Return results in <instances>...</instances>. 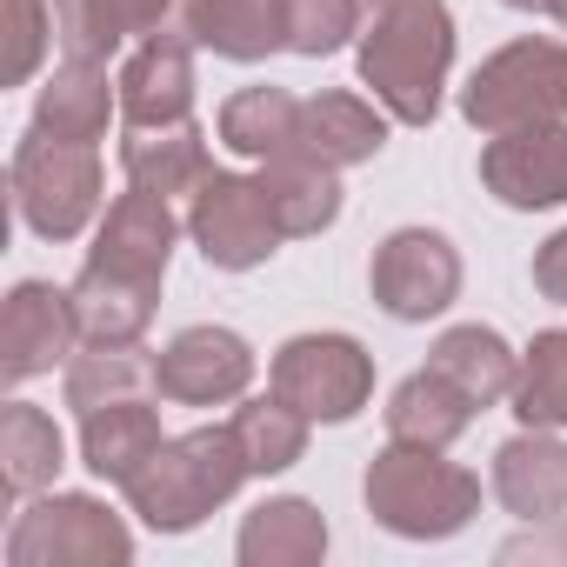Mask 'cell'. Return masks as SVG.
Here are the masks:
<instances>
[{"instance_id": "cell-1", "label": "cell", "mask_w": 567, "mask_h": 567, "mask_svg": "<svg viewBox=\"0 0 567 567\" xmlns=\"http://www.w3.org/2000/svg\"><path fill=\"white\" fill-rule=\"evenodd\" d=\"M361 81L374 87V101L408 121L427 127L441 114V87L454 68V14L447 0H361Z\"/></svg>"}, {"instance_id": "cell-2", "label": "cell", "mask_w": 567, "mask_h": 567, "mask_svg": "<svg viewBox=\"0 0 567 567\" xmlns=\"http://www.w3.org/2000/svg\"><path fill=\"white\" fill-rule=\"evenodd\" d=\"M247 474H254V467H247L234 427H194V434L161 441V454L127 481V507H134L154 534H187V527H200L214 507H227Z\"/></svg>"}, {"instance_id": "cell-3", "label": "cell", "mask_w": 567, "mask_h": 567, "mask_svg": "<svg viewBox=\"0 0 567 567\" xmlns=\"http://www.w3.org/2000/svg\"><path fill=\"white\" fill-rule=\"evenodd\" d=\"M368 514L401 534V540H447L481 514V481L454 461H441V447H414L394 441L368 461Z\"/></svg>"}, {"instance_id": "cell-4", "label": "cell", "mask_w": 567, "mask_h": 567, "mask_svg": "<svg viewBox=\"0 0 567 567\" xmlns=\"http://www.w3.org/2000/svg\"><path fill=\"white\" fill-rule=\"evenodd\" d=\"M461 114L481 134L567 121V48L560 41H514V48H501L461 87Z\"/></svg>"}, {"instance_id": "cell-5", "label": "cell", "mask_w": 567, "mask_h": 567, "mask_svg": "<svg viewBox=\"0 0 567 567\" xmlns=\"http://www.w3.org/2000/svg\"><path fill=\"white\" fill-rule=\"evenodd\" d=\"M14 207L41 240H74L101 214V154L87 141L34 134L14 147Z\"/></svg>"}, {"instance_id": "cell-6", "label": "cell", "mask_w": 567, "mask_h": 567, "mask_svg": "<svg viewBox=\"0 0 567 567\" xmlns=\"http://www.w3.org/2000/svg\"><path fill=\"white\" fill-rule=\"evenodd\" d=\"M8 560L14 567H127L134 534L94 494H48L14 520Z\"/></svg>"}, {"instance_id": "cell-7", "label": "cell", "mask_w": 567, "mask_h": 567, "mask_svg": "<svg viewBox=\"0 0 567 567\" xmlns=\"http://www.w3.org/2000/svg\"><path fill=\"white\" fill-rule=\"evenodd\" d=\"M274 394L308 421H354L374 394V354L354 334H295L274 354Z\"/></svg>"}, {"instance_id": "cell-8", "label": "cell", "mask_w": 567, "mask_h": 567, "mask_svg": "<svg viewBox=\"0 0 567 567\" xmlns=\"http://www.w3.org/2000/svg\"><path fill=\"white\" fill-rule=\"evenodd\" d=\"M187 234L194 247L207 254V267H227V274H247L260 267L280 240V220H274V200L260 181L247 174H207L187 200Z\"/></svg>"}, {"instance_id": "cell-9", "label": "cell", "mask_w": 567, "mask_h": 567, "mask_svg": "<svg viewBox=\"0 0 567 567\" xmlns=\"http://www.w3.org/2000/svg\"><path fill=\"white\" fill-rule=\"evenodd\" d=\"M368 288L374 301L394 315V321H434L441 308H454L461 295V254L447 234L434 227H401L374 247V267H368Z\"/></svg>"}, {"instance_id": "cell-10", "label": "cell", "mask_w": 567, "mask_h": 567, "mask_svg": "<svg viewBox=\"0 0 567 567\" xmlns=\"http://www.w3.org/2000/svg\"><path fill=\"white\" fill-rule=\"evenodd\" d=\"M81 315H74V288H54V280H21L8 295V315H0V374L14 388L34 374H54L61 361H74L81 348Z\"/></svg>"}, {"instance_id": "cell-11", "label": "cell", "mask_w": 567, "mask_h": 567, "mask_svg": "<svg viewBox=\"0 0 567 567\" xmlns=\"http://www.w3.org/2000/svg\"><path fill=\"white\" fill-rule=\"evenodd\" d=\"M254 381V348L234 328H181L161 361H154V388L181 408H220L240 401Z\"/></svg>"}, {"instance_id": "cell-12", "label": "cell", "mask_w": 567, "mask_h": 567, "mask_svg": "<svg viewBox=\"0 0 567 567\" xmlns=\"http://www.w3.org/2000/svg\"><path fill=\"white\" fill-rule=\"evenodd\" d=\"M174 207L147 187H127L107 214H101V234H94V254L87 267L114 274V280H134V288H161L167 280V260H174Z\"/></svg>"}, {"instance_id": "cell-13", "label": "cell", "mask_w": 567, "mask_h": 567, "mask_svg": "<svg viewBox=\"0 0 567 567\" xmlns=\"http://www.w3.org/2000/svg\"><path fill=\"white\" fill-rule=\"evenodd\" d=\"M481 181L494 200L534 214V207H560L567 200V121H540V127H514L494 134L481 147Z\"/></svg>"}, {"instance_id": "cell-14", "label": "cell", "mask_w": 567, "mask_h": 567, "mask_svg": "<svg viewBox=\"0 0 567 567\" xmlns=\"http://www.w3.org/2000/svg\"><path fill=\"white\" fill-rule=\"evenodd\" d=\"M494 494L514 520H560L567 514V441L554 427H527L494 454Z\"/></svg>"}, {"instance_id": "cell-15", "label": "cell", "mask_w": 567, "mask_h": 567, "mask_svg": "<svg viewBox=\"0 0 567 567\" xmlns=\"http://www.w3.org/2000/svg\"><path fill=\"white\" fill-rule=\"evenodd\" d=\"M121 167H127V187H147L161 200L174 194H194L214 167H207V134L187 121H154V127H127L121 141Z\"/></svg>"}, {"instance_id": "cell-16", "label": "cell", "mask_w": 567, "mask_h": 567, "mask_svg": "<svg viewBox=\"0 0 567 567\" xmlns=\"http://www.w3.org/2000/svg\"><path fill=\"white\" fill-rule=\"evenodd\" d=\"M234 554H240L247 567H315V560L328 554V520H321V507L301 501V494H274V501H260V507L240 520Z\"/></svg>"}, {"instance_id": "cell-17", "label": "cell", "mask_w": 567, "mask_h": 567, "mask_svg": "<svg viewBox=\"0 0 567 567\" xmlns=\"http://www.w3.org/2000/svg\"><path fill=\"white\" fill-rule=\"evenodd\" d=\"M388 121L381 107H368L361 94H315L301 101V154H315L321 167H361L388 147Z\"/></svg>"}, {"instance_id": "cell-18", "label": "cell", "mask_w": 567, "mask_h": 567, "mask_svg": "<svg viewBox=\"0 0 567 567\" xmlns=\"http://www.w3.org/2000/svg\"><path fill=\"white\" fill-rule=\"evenodd\" d=\"M121 107V87H107V68L101 61H61L34 101V134H54V141H101L107 134V114Z\"/></svg>"}, {"instance_id": "cell-19", "label": "cell", "mask_w": 567, "mask_h": 567, "mask_svg": "<svg viewBox=\"0 0 567 567\" xmlns=\"http://www.w3.org/2000/svg\"><path fill=\"white\" fill-rule=\"evenodd\" d=\"M427 368L434 374H447L474 408H494V401H514V381H520V354L494 334V328H481V321H467V328H447L441 341H434V354H427Z\"/></svg>"}, {"instance_id": "cell-20", "label": "cell", "mask_w": 567, "mask_h": 567, "mask_svg": "<svg viewBox=\"0 0 567 567\" xmlns=\"http://www.w3.org/2000/svg\"><path fill=\"white\" fill-rule=\"evenodd\" d=\"M161 414L147 401H114V408H94L81 414V461L101 474V481H134L154 454H161Z\"/></svg>"}, {"instance_id": "cell-21", "label": "cell", "mask_w": 567, "mask_h": 567, "mask_svg": "<svg viewBox=\"0 0 567 567\" xmlns=\"http://www.w3.org/2000/svg\"><path fill=\"white\" fill-rule=\"evenodd\" d=\"M260 187H267L274 220H280V234H288V240L321 234V227H334V214H341V181H334V167H321V161L301 154V147L260 161Z\"/></svg>"}, {"instance_id": "cell-22", "label": "cell", "mask_w": 567, "mask_h": 567, "mask_svg": "<svg viewBox=\"0 0 567 567\" xmlns=\"http://www.w3.org/2000/svg\"><path fill=\"white\" fill-rule=\"evenodd\" d=\"M187 107H194V48L141 41V54L121 68V114H127V127L187 121Z\"/></svg>"}, {"instance_id": "cell-23", "label": "cell", "mask_w": 567, "mask_h": 567, "mask_svg": "<svg viewBox=\"0 0 567 567\" xmlns=\"http://www.w3.org/2000/svg\"><path fill=\"white\" fill-rule=\"evenodd\" d=\"M467 421H474V401H467L447 374H434V368L408 374V381L388 394V434H394V441L454 447V441L467 434Z\"/></svg>"}, {"instance_id": "cell-24", "label": "cell", "mask_w": 567, "mask_h": 567, "mask_svg": "<svg viewBox=\"0 0 567 567\" xmlns=\"http://www.w3.org/2000/svg\"><path fill=\"white\" fill-rule=\"evenodd\" d=\"M61 467H68V447H61L54 414H41L34 401H8V414H0V487L21 501V494L54 487Z\"/></svg>"}, {"instance_id": "cell-25", "label": "cell", "mask_w": 567, "mask_h": 567, "mask_svg": "<svg viewBox=\"0 0 567 567\" xmlns=\"http://www.w3.org/2000/svg\"><path fill=\"white\" fill-rule=\"evenodd\" d=\"M220 141L247 161H274L301 147V101L288 87H240L220 107Z\"/></svg>"}, {"instance_id": "cell-26", "label": "cell", "mask_w": 567, "mask_h": 567, "mask_svg": "<svg viewBox=\"0 0 567 567\" xmlns=\"http://www.w3.org/2000/svg\"><path fill=\"white\" fill-rule=\"evenodd\" d=\"M154 301H161V288H134V280H114L101 267H81V280H74L81 334L101 348H134L154 321Z\"/></svg>"}, {"instance_id": "cell-27", "label": "cell", "mask_w": 567, "mask_h": 567, "mask_svg": "<svg viewBox=\"0 0 567 567\" xmlns=\"http://www.w3.org/2000/svg\"><path fill=\"white\" fill-rule=\"evenodd\" d=\"M200 48L220 61H267L274 48H288V0H207Z\"/></svg>"}, {"instance_id": "cell-28", "label": "cell", "mask_w": 567, "mask_h": 567, "mask_svg": "<svg viewBox=\"0 0 567 567\" xmlns=\"http://www.w3.org/2000/svg\"><path fill=\"white\" fill-rule=\"evenodd\" d=\"M227 427H234V441H240V454H247L254 474H280V467H295V461L308 454V414L288 408L280 394H267V401H240Z\"/></svg>"}, {"instance_id": "cell-29", "label": "cell", "mask_w": 567, "mask_h": 567, "mask_svg": "<svg viewBox=\"0 0 567 567\" xmlns=\"http://www.w3.org/2000/svg\"><path fill=\"white\" fill-rule=\"evenodd\" d=\"M147 388H154V368H147L134 348H101V341H87V354L68 361V408H74V414L114 408V401H141Z\"/></svg>"}, {"instance_id": "cell-30", "label": "cell", "mask_w": 567, "mask_h": 567, "mask_svg": "<svg viewBox=\"0 0 567 567\" xmlns=\"http://www.w3.org/2000/svg\"><path fill=\"white\" fill-rule=\"evenodd\" d=\"M514 414H520L527 427H567V328L534 334V348L520 354Z\"/></svg>"}, {"instance_id": "cell-31", "label": "cell", "mask_w": 567, "mask_h": 567, "mask_svg": "<svg viewBox=\"0 0 567 567\" xmlns=\"http://www.w3.org/2000/svg\"><path fill=\"white\" fill-rule=\"evenodd\" d=\"M54 41L68 61H101L134 41V0H54Z\"/></svg>"}, {"instance_id": "cell-32", "label": "cell", "mask_w": 567, "mask_h": 567, "mask_svg": "<svg viewBox=\"0 0 567 567\" xmlns=\"http://www.w3.org/2000/svg\"><path fill=\"white\" fill-rule=\"evenodd\" d=\"M0 41H8V54H0V81L21 87L34 81L48 41H54V8L48 0H0Z\"/></svg>"}, {"instance_id": "cell-33", "label": "cell", "mask_w": 567, "mask_h": 567, "mask_svg": "<svg viewBox=\"0 0 567 567\" xmlns=\"http://www.w3.org/2000/svg\"><path fill=\"white\" fill-rule=\"evenodd\" d=\"M361 34V0H288V48L308 61L341 54Z\"/></svg>"}, {"instance_id": "cell-34", "label": "cell", "mask_w": 567, "mask_h": 567, "mask_svg": "<svg viewBox=\"0 0 567 567\" xmlns=\"http://www.w3.org/2000/svg\"><path fill=\"white\" fill-rule=\"evenodd\" d=\"M207 0H134V34L161 48H200Z\"/></svg>"}, {"instance_id": "cell-35", "label": "cell", "mask_w": 567, "mask_h": 567, "mask_svg": "<svg viewBox=\"0 0 567 567\" xmlns=\"http://www.w3.org/2000/svg\"><path fill=\"white\" fill-rule=\"evenodd\" d=\"M501 560H567V514H560V520H540V534L507 540Z\"/></svg>"}, {"instance_id": "cell-36", "label": "cell", "mask_w": 567, "mask_h": 567, "mask_svg": "<svg viewBox=\"0 0 567 567\" xmlns=\"http://www.w3.org/2000/svg\"><path fill=\"white\" fill-rule=\"evenodd\" d=\"M534 288H540L547 301H567V227L534 254Z\"/></svg>"}, {"instance_id": "cell-37", "label": "cell", "mask_w": 567, "mask_h": 567, "mask_svg": "<svg viewBox=\"0 0 567 567\" xmlns=\"http://www.w3.org/2000/svg\"><path fill=\"white\" fill-rule=\"evenodd\" d=\"M547 14H554V21H560V28H567V0H554V8H547Z\"/></svg>"}, {"instance_id": "cell-38", "label": "cell", "mask_w": 567, "mask_h": 567, "mask_svg": "<svg viewBox=\"0 0 567 567\" xmlns=\"http://www.w3.org/2000/svg\"><path fill=\"white\" fill-rule=\"evenodd\" d=\"M507 8H554V0H507Z\"/></svg>"}]
</instances>
